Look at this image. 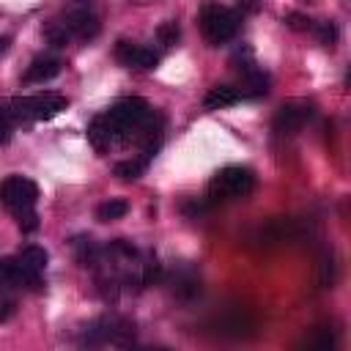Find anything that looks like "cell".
I'll return each instance as SVG.
<instances>
[{"label":"cell","mask_w":351,"mask_h":351,"mask_svg":"<svg viewBox=\"0 0 351 351\" xmlns=\"http://www.w3.org/2000/svg\"><path fill=\"white\" fill-rule=\"evenodd\" d=\"M236 11H239V16H244V14H258V11H261V0H239V3H236Z\"/></svg>","instance_id":"obj_23"},{"label":"cell","mask_w":351,"mask_h":351,"mask_svg":"<svg viewBox=\"0 0 351 351\" xmlns=\"http://www.w3.org/2000/svg\"><path fill=\"white\" fill-rule=\"evenodd\" d=\"M14 261H16V271H19L22 288H27V291H41V288H44L41 274H44L47 261H49L47 250L38 247V244H27V247L19 250V255H16Z\"/></svg>","instance_id":"obj_8"},{"label":"cell","mask_w":351,"mask_h":351,"mask_svg":"<svg viewBox=\"0 0 351 351\" xmlns=\"http://www.w3.org/2000/svg\"><path fill=\"white\" fill-rule=\"evenodd\" d=\"M0 203L14 214L22 233H33L38 228V217H36L38 186H36V181H30L25 176H8L0 184Z\"/></svg>","instance_id":"obj_2"},{"label":"cell","mask_w":351,"mask_h":351,"mask_svg":"<svg viewBox=\"0 0 351 351\" xmlns=\"http://www.w3.org/2000/svg\"><path fill=\"white\" fill-rule=\"evenodd\" d=\"M178 38H181V30H178V22L176 19H165L156 27V41L162 47H173V44H178Z\"/></svg>","instance_id":"obj_18"},{"label":"cell","mask_w":351,"mask_h":351,"mask_svg":"<svg viewBox=\"0 0 351 351\" xmlns=\"http://www.w3.org/2000/svg\"><path fill=\"white\" fill-rule=\"evenodd\" d=\"M335 277H337V263H335V255L329 250V252L321 255V263H318V282H321V288H332Z\"/></svg>","instance_id":"obj_17"},{"label":"cell","mask_w":351,"mask_h":351,"mask_svg":"<svg viewBox=\"0 0 351 351\" xmlns=\"http://www.w3.org/2000/svg\"><path fill=\"white\" fill-rule=\"evenodd\" d=\"M11 132H14V118L5 107H0V145H5L11 140Z\"/></svg>","instance_id":"obj_21"},{"label":"cell","mask_w":351,"mask_h":351,"mask_svg":"<svg viewBox=\"0 0 351 351\" xmlns=\"http://www.w3.org/2000/svg\"><path fill=\"white\" fill-rule=\"evenodd\" d=\"M69 107V99L63 93H33V96H16L8 101V112L14 123H38L55 118L60 110Z\"/></svg>","instance_id":"obj_4"},{"label":"cell","mask_w":351,"mask_h":351,"mask_svg":"<svg viewBox=\"0 0 351 351\" xmlns=\"http://www.w3.org/2000/svg\"><path fill=\"white\" fill-rule=\"evenodd\" d=\"M82 346H132L134 343V324L118 315H104L96 318L82 329L80 337Z\"/></svg>","instance_id":"obj_6"},{"label":"cell","mask_w":351,"mask_h":351,"mask_svg":"<svg viewBox=\"0 0 351 351\" xmlns=\"http://www.w3.org/2000/svg\"><path fill=\"white\" fill-rule=\"evenodd\" d=\"M71 247H74V255H77L80 266L93 271V266H96L99 258H101V247H99L90 236H77V239L71 241Z\"/></svg>","instance_id":"obj_13"},{"label":"cell","mask_w":351,"mask_h":351,"mask_svg":"<svg viewBox=\"0 0 351 351\" xmlns=\"http://www.w3.org/2000/svg\"><path fill=\"white\" fill-rule=\"evenodd\" d=\"M8 44H11V36H3V38H0V55L8 52Z\"/></svg>","instance_id":"obj_24"},{"label":"cell","mask_w":351,"mask_h":351,"mask_svg":"<svg viewBox=\"0 0 351 351\" xmlns=\"http://www.w3.org/2000/svg\"><path fill=\"white\" fill-rule=\"evenodd\" d=\"M313 30L318 33V41L324 44V47H335V41H337V27H335V22H313Z\"/></svg>","instance_id":"obj_19"},{"label":"cell","mask_w":351,"mask_h":351,"mask_svg":"<svg viewBox=\"0 0 351 351\" xmlns=\"http://www.w3.org/2000/svg\"><path fill=\"white\" fill-rule=\"evenodd\" d=\"M197 22H200V30H203L206 41L214 44V47H219V44H228L230 38H236L239 25H241V16H239V11L208 0V3H203Z\"/></svg>","instance_id":"obj_5"},{"label":"cell","mask_w":351,"mask_h":351,"mask_svg":"<svg viewBox=\"0 0 351 351\" xmlns=\"http://www.w3.org/2000/svg\"><path fill=\"white\" fill-rule=\"evenodd\" d=\"M16 288H22L16 261L14 258H0V293L3 291H16Z\"/></svg>","instance_id":"obj_15"},{"label":"cell","mask_w":351,"mask_h":351,"mask_svg":"<svg viewBox=\"0 0 351 351\" xmlns=\"http://www.w3.org/2000/svg\"><path fill=\"white\" fill-rule=\"evenodd\" d=\"M255 189V173L250 167L241 165H228L222 170H217L206 186V200L211 206L217 203H230V200H241Z\"/></svg>","instance_id":"obj_3"},{"label":"cell","mask_w":351,"mask_h":351,"mask_svg":"<svg viewBox=\"0 0 351 351\" xmlns=\"http://www.w3.org/2000/svg\"><path fill=\"white\" fill-rule=\"evenodd\" d=\"M44 33H47V38H49V44H52V47H66V44H69V33H66V27H63L60 22L49 25Z\"/></svg>","instance_id":"obj_20"},{"label":"cell","mask_w":351,"mask_h":351,"mask_svg":"<svg viewBox=\"0 0 351 351\" xmlns=\"http://www.w3.org/2000/svg\"><path fill=\"white\" fill-rule=\"evenodd\" d=\"M60 25L66 27L69 38L90 41V38H96V36H99V16H96L88 5H82V3H80V5H71V8L63 14Z\"/></svg>","instance_id":"obj_9"},{"label":"cell","mask_w":351,"mask_h":351,"mask_svg":"<svg viewBox=\"0 0 351 351\" xmlns=\"http://www.w3.org/2000/svg\"><path fill=\"white\" fill-rule=\"evenodd\" d=\"M244 96L236 85H214L208 88V93L203 96V107L206 110H222V107H230V104H239Z\"/></svg>","instance_id":"obj_12"},{"label":"cell","mask_w":351,"mask_h":351,"mask_svg":"<svg viewBox=\"0 0 351 351\" xmlns=\"http://www.w3.org/2000/svg\"><path fill=\"white\" fill-rule=\"evenodd\" d=\"M148 165L143 162V159H123V162H118L115 167H112V173L121 178V181H134V178H140L143 176V170H145Z\"/></svg>","instance_id":"obj_16"},{"label":"cell","mask_w":351,"mask_h":351,"mask_svg":"<svg viewBox=\"0 0 351 351\" xmlns=\"http://www.w3.org/2000/svg\"><path fill=\"white\" fill-rule=\"evenodd\" d=\"M126 211H129V203L123 197H110L96 208V219L99 222H115V219L126 217Z\"/></svg>","instance_id":"obj_14"},{"label":"cell","mask_w":351,"mask_h":351,"mask_svg":"<svg viewBox=\"0 0 351 351\" xmlns=\"http://www.w3.org/2000/svg\"><path fill=\"white\" fill-rule=\"evenodd\" d=\"M313 115H315V104L313 101H307V99H291V101L280 104V110L274 112L271 132L277 137H293V134H299L310 123Z\"/></svg>","instance_id":"obj_7"},{"label":"cell","mask_w":351,"mask_h":351,"mask_svg":"<svg viewBox=\"0 0 351 351\" xmlns=\"http://www.w3.org/2000/svg\"><path fill=\"white\" fill-rule=\"evenodd\" d=\"M115 58H118V63H123L129 69H143V71H148L159 63V52H154L151 47L134 44V41H123V38L115 44Z\"/></svg>","instance_id":"obj_10"},{"label":"cell","mask_w":351,"mask_h":351,"mask_svg":"<svg viewBox=\"0 0 351 351\" xmlns=\"http://www.w3.org/2000/svg\"><path fill=\"white\" fill-rule=\"evenodd\" d=\"M285 25H288L291 30H313V19L304 16V14H296V11L285 16Z\"/></svg>","instance_id":"obj_22"},{"label":"cell","mask_w":351,"mask_h":351,"mask_svg":"<svg viewBox=\"0 0 351 351\" xmlns=\"http://www.w3.org/2000/svg\"><path fill=\"white\" fill-rule=\"evenodd\" d=\"M60 66H63V60H60L58 55H38V58H33L30 66L25 69L22 82H25V85H41V82L58 77V74H60Z\"/></svg>","instance_id":"obj_11"},{"label":"cell","mask_w":351,"mask_h":351,"mask_svg":"<svg viewBox=\"0 0 351 351\" xmlns=\"http://www.w3.org/2000/svg\"><path fill=\"white\" fill-rule=\"evenodd\" d=\"M148 112H151V104L145 99H140V96H123L115 104H110L104 112H99V115L90 118L88 129H85L88 143L99 154L110 151L118 143H129V140H134V134L143 126V121L148 118Z\"/></svg>","instance_id":"obj_1"}]
</instances>
